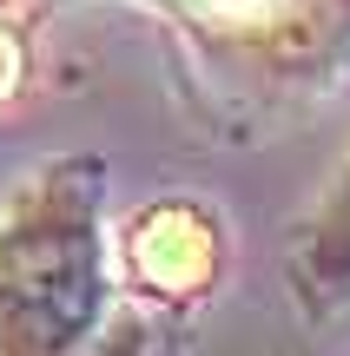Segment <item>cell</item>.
<instances>
[{"label":"cell","instance_id":"cell-1","mask_svg":"<svg viewBox=\"0 0 350 356\" xmlns=\"http://www.w3.org/2000/svg\"><path fill=\"white\" fill-rule=\"evenodd\" d=\"M100 310V185L66 165L0 211V356H79Z\"/></svg>","mask_w":350,"mask_h":356},{"label":"cell","instance_id":"cell-2","mask_svg":"<svg viewBox=\"0 0 350 356\" xmlns=\"http://www.w3.org/2000/svg\"><path fill=\"white\" fill-rule=\"evenodd\" d=\"M132 264L159 284V291H198L212 277V225L192 204H159L139 231H132Z\"/></svg>","mask_w":350,"mask_h":356},{"label":"cell","instance_id":"cell-3","mask_svg":"<svg viewBox=\"0 0 350 356\" xmlns=\"http://www.w3.org/2000/svg\"><path fill=\"white\" fill-rule=\"evenodd\" d=\"M304 264H311V277H317V284H331V291H344V284H350V172H344L337 198L324 204V218H317Z\"/></svg>","mask_w":350,"mask_h":356},{"label":"cell","instance_id":"cell-4","mask_svg":"<svg viewBox=\"0 0 350 356\" xmlns=\"http://www.w3.org/2000/svg\"><path fill=\"white\" fill-rule=\"evenodd\" d=\"M212 7H225V13H245V20H271V13H285L291 0H212Z\"/></svg>","mask_w":350,"mask_h":356},{"label":"cell","instance_id":"cell-5","mask_svg":"<svg viewBox=\"0 0 350 356\" xmlns=\"http://www.w3.org/2000/svg\"><path fill=\"white\" fill-rule=\"evenodd\" d=\"M7 86H13V40L0 33V92H7Z\"/></svg>","mask_w":350,"mask_h":356}]
</instances>
